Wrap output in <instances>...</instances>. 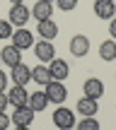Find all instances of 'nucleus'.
I'll list each match as a JSON object with an SVG mask.
<instances>
[{"mask_svg": "<svg viewBox=\"0 0 116 130\" xmlns=\"http://www.w3.org/2000/svg\"><path fill=\"white\" fill-rule=\"evenodd\" d=\"M32 48H34V56H36L39 63H51L56 58V46L46 39H39V43H34Z\"/></svg>", "mask_w": 116, "mask_h": 130, "instance_id": "3", "label": "nucleus"}, {"mask_svg": "<svg viewBox=\"0 0 116 130\" xmlns=\"http://www.w3.org/2000/svg\"><path fill=\"white\" fill-rule=\"evenodd\" d=\"M32 79L36 84H44L46 87L48 82H51V72H48V65H36V68L32 70Z\"/></svg>", "mask_w": 116, "mask_h": 130, "instance_id": "19", "label": "nucleus"}, {"mask_svg": "<svg viewBox=\"0 0 116 130\" xmlns=\"http://www.w3.org/2000/svg\"><path fill=\"white\" fill-rule=\"evenodd\" d=\"M94 14L99 19H114L116 17V3L114 0H94Z\"/></svg>", "mask_w": 116, "mask_h": 130, "instance_id": "9", "label": "nucleus"}, {"mask_svg": "<svg viewBox=\"0 0 116 130\" xmlns=\"http://www.w3.org/2000/svg\"><path fill=\"white\" fill-rule=\"evenodd\" d=\"M12 31H15V27L7 22V19H0V41L3 39H10L12 36Z\"/></svg>", "mask_w": 116, "mask_h": 130, "instance_id": "21", "label": "nucleus"}, {"mask_svg": "<svg viewBox=\"0 0 116 130\" xmlns=\"http://www.w3.org/2000/svg\"><path fill=\"white\" fill-rule=\"evenodd\" d=\"M97 111H99V104L94 101V99H87V96H82L78 101V113L80 116H97Z\"/></svg>", "mask_w": 116, "mask_h": 130, "instance_id": "16", "label": "nucleus"}, {"mask_svg": "<svg viewBox=\"0 0 116 130\" xmlns=\"http://www.w3.org/2000/svg\"><path fill=\"white\" fill-rule=\"evenodd\" d=\"M82 92H85V96H87V99L99 101V99H102V94H104V82H102L99 77H89V79H85Z\"/></svg>", "mask_w": 116, "mask_h": 130, "instance_id": "7", "label": "nucleus"}, {"mask_svg": "<svg viewBox=\"0 0 116 130\" xmlns=\"http://www.w3.org/2000/svg\"><path fill=\"white\" fill-rule=\"evenodd\" d=\"M48 72H51V79H56V82H63V79H68L70 68H68V63H65L63 58H53V60L48 63Z\"/></svg>", "mask_w": 116, "mask_h": 130, "instance_id": "8", "label": "nucleus"}, {"mask_svg": "<svg viewBox=\"0 0 116 130\" xmlns=\"http://www.w3.org/2000/svg\"><path fill=\"white\" fill-rule=\"evenodd\" d=\"M7 125H10V116H7V113H0V130H7Z\"/></svg>", "mask_w": 116, "mask_h": 130, "instance_id": "23", "label": "nucleus"}, {"mask_svg": "<svg viewBox=\"0 0 116 130\" xmlns=\"http://www.w3.org/2000/svg\"><path fill=\"white\" fill-rule=\"evenodd\" d=\"M56 3H58V10H63V12H70L78 7V0H56Z\"/></svg>", "mask_w": 116, "mask_h": 130, "instance_id": "22", "label": "nucleus"}, {"mask_svg": "<svg viewBox=\"0 0 116 130\" xmlns=\"http://www.w3.org/2000/svg\"><path fill=\"white\" fill-rule=\"evenodd\" d=\"M39 27V36L46 39V41H53L58 36V24H53V19H44V22H36Z\"/></svg>", "mask_w": 116, "mask_h": 130, "instance_id": "15", "label": "nucleus"}, {"mask_svg": "<svg viewBox=\"0 0 116 130\" xmlns=\"http://www.w3.org/2000/svg\"><path fill=\"white\" fill-rule=\"evenodd\" d=\"M99 58L107 60V63H109V60H116V41H114V39L99 43Z\"/></svg>", "mask_w": 116, "mask_h": 130, "instance_id": "17", "label": "nucleus"}, {"mask_svg": "<svg viewBox=\"0 0 116 130\" xmlns=\"http://www.w3.org/2000/svg\"><path fill=\"white\" fill-rule=\"evenodd\" d=\"M29 12H32V17L36 19V22L51 19V17H53V3H44V0H36V5H34Z\"/></svg>", "mask_w": 116, "mask_h": 130, "instance_id": "12", "label": "nucleus"}, {"mask_svg": "<svg viewBox=\"0 0 116 130\" xmlns=\"http://www.w3.org/2000/svg\"><path fill=\"white\" fill-rule=\"evenodd\" d=\"M44 3H56V0H44Z\"/></svg>", "mask_w": 116, "mask_h": 130, "instance_id": "29", "label": "nucleus"}, {"mask_svg": "<svg viewBox=\"0 0 116 130\" xmlns=\"http://www.w3.org/2000/svg\"><path fill=\"white\" fill-rule=\"evenodd\" d=\"M29 17H32V12H29V7L27 5H12V7H10V17H7V22L12 24V27H24V24L29 22Z\"/></svg>", "mask_w": 116, "mask_h": 130, "instance_id": "4", "label": "nucleus"}, {"mask_svg": "<svg viewBox=\"0 0 116 130\" xmlns=\"http://www.w3.org/2000/svg\"><path fill=\"white\" fill-rule=\"evenodd\" d=\"M7 101L12 104L15 108H19V106H27V101H29V92H27L24 87H19V84H15V87L7 92Z\"/></svg>", "mask_w": 116, "mask_h": 130, "instance_id": "11", "label": "nucleus"}, {"mask_svg": "<svg viewBox=\"0 0 116 130\" xmlns=\"http://www.w3.org/2000/svg\"><path fill=\"white\" fill-rule=\"evenodd\" d=\"M70 53H73L75 58H85L89 53V39L85 36V34L73 36V39H70Z\"/></svg>", "mask_w": 116, "mask_h": 130, "instance_id": "10", "label": "nucleus"}, {"mask_svg": "<svg viewBox=\"0 0 116 130\" xmlns=\"http://www.w3.org/2000/svg\"><path fill=\"white\" fill-rule=\"evenodd\" d=\"M15 130H29V128H15Z\"/></svg>", "mask_w": 116, "mask_h": 130, "instance_id": "28", "label": "nucleus"}, {"mask_svg": "<svg viewBox=\"0 0 116 130\" xmlns=\"http://www.w3.org/2000/svg\"><path fill=\"white\" fill-rule=\"evenodd\" d=\"M27 106H32L34 111H44V108L48 106V96H46V92H34V94H29Z\"/></svg>", "mask_w": 116, "mask_h": 130, "instance_id": "18", "label": "nucleus"}, {"mask_svg": "<svg viewBox=\"0 0 116 130\" xmlns=\"http://www.w3.org/2000/svg\"><path fill=\"white\" fill-rule=\"evenodd\" d=\"M53 125L58 130L75 128V111H70V108H65V106H58L56 111H53Z\"/></svg>", "mask_w": 116, "mask_h": 130, "instance_id": "1", "label": "nucleus"}, {"mask_svg": "<svg viewBox=\"0 0 116 130\" xmlns=\"http://www.w3.org/2000/svg\"><path fill=\"white\" fill-rule=\"evenodd\" d=\"M109 34H111V39L116 41V17H114V19H109Z\"/></svg>", "mask_w": 116, "mask_h": 130, "instance_id": "25", "label": "nucleus"}, {"mask_svg": "<svg viewBox=\"0 0 116 130\" xmlns=\"http://www.w3.org/2000/svg\"><path fill=\"white\" fill-rule=\"evenodd\" d=\"M78 125V130H99V123H97V118L94 116H85L80 123H75Z\"/></svg>", "mask_w": 116, "mask_h": 130, "instance_id": "20", "label": "nucleus"}, {"mask_svg": "<svg viewBox=\"0 0 116 130\" xmlns=\"http://www.w3.org/2000/svg\"><path fill=\"white\" fill-rule=\"evenodd\" d=\"M10 39H12V46L19 48V51H24V48H32V46H34V34L29 31V29H24V27L15 29Z\"/></svg>", "mask_w": 116, "mask_h": 130, "instance_id": "5", "label": "nucleus"}, {"mask_svg": "<svg viewBox=\"0 0 116 130\" xmlns=\"http://www.w3.org/2000/svg\"><path fill=\"white\" fill-rule=\"evenodd\" d=\"M0 63H3V58H0Z\"/></svg>", "mask_w": 116, "mask_h": 130, "instance_id": "30", "label": "nucleus"}, {"mask_svg": "<svg viewBox=\"0 0 116 130\" xmlns=\"http://www.w3.org/2000/svg\"><path fill=\"white\" fill-rule=\"evenodd\" d=\"M114 3H116V0H114Z\"/></svg>", "mask_w": 116, "mask_h": 130, "instance_id": "31", "label": "nucleus"}, {"mask_svg": "<svg viewBox=\"0 0 116 130\" xmlns=\"http://www.w3.org/2000/svg\"><path fill=\"white\" fill-rule=\"evenodd\" d=\"M10 3H12V5H22L24 0H10Z\"/></svg>", "mask_w": 116, "mask_h": 130, "instance_id": "27", "label": "nucleus"}, {"mask_svg": "<svg viewBox=\"0 0 116 130\" xmlns=\"http://www.w3.org/2000/svg\"><path fill=\"white\" fill-rule=\"evenodd\" d=\"M0 58H3V63H5V65L15 68V65L22 63V51H19V48H15L12 43H10V46H5L3 51H0Z\"/></svg>", "mask_w": 116, "mask_h": 130, "instance_id": "14", "label": "nucleus"}, {"mask_svg": "<svg viewBox=\"0 0 116 130\" xmlns=\"http://www.w3.org/2000/svg\"><path fill=\"white\" fill-rule=\"evenodd\" d=\"M10 77H12V82L15 84H19V87H24V84L32 79V70H29V65H24V63H19V65H15L12 68V72H10Z\"/></svg>", "mask_w": 116, "mask_h": 130, "instance_id": "13", "label": "nucleus"}, {"mask_svg": "<svg viewBox=\"0 0 116 130\" xmlns=\"http://www.w3.org/2000/svg\"><path fill=\"white\" fill-rule=\"evenodd\" d=\"M44 92H46L48 96V104H63L65 99H68V89H65L63 82H56V79H51V82L44 87Z\"/></svg>", "mask_w": 116, "mask_h": 130, "instance_id": "2", "label": "nucleus"}, {"mask_svg": "<svg viewBox=\"0 0 116 130\" xmlns=\"http://www.w3.org/2000/svg\"><path fill=\"white\" fill-rule=\"evenodd\" d=\"M7 104H10V101H7V94H5V92H0V113L7 108Z\"/></svg>", "mask_w": 116, "mask_h": 130, "instance_id": "24", "label": "nucleus"}, {"mask_svg": "<svg viewBox=\"0 0 116 130\" xmlns=\"http://www.w3.org/2000/svg\"><path fill=\"white\" fill-rule=\"evenodd\" d=\"M5 87H7V75L0 70V92H5Z\"/></svg>", "mask_w": 116, "mask_h": 130, "instance_id": "26", "label": "nucleus"}, {"mask_svg": "<svg viewBox=\"0 0 116 130\" xmlns=\"http://www.w3.org/2000/svg\"><path fill=\"white\" fill-rule=\"evenodd\" d=\"M34 113L36 111L32 106H19V108H15L10 123H15V128H29V123L34 121Z\"/></svg>", "mask_w": 116, "mask_h": 130, "instance_id": "6", "label": "nucleus"}]
</instances>
